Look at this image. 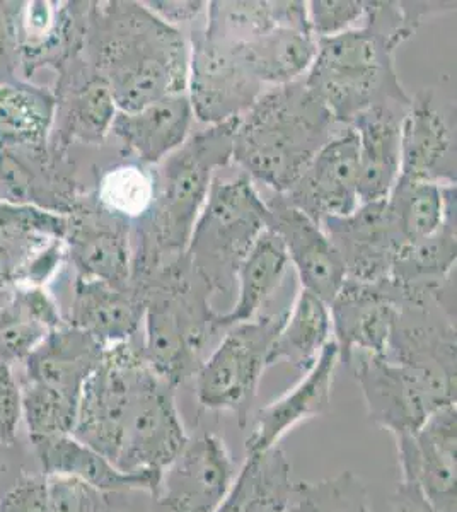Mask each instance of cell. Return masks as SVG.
I'll return each mask as SVG.
<instances>
[{
    "mask_svg": "<svg viewBox=\"0 0 457 512\" xmlns=\"http://www.w3.org/2000/svg\"><path fill=\"white\" fill-rule=\"evenodd\" d=\"M72 436L123 473L157 475L190 436L176 388L145 361L140 337L106 347L84 384Z\"/></svg>",
    "mask_w": 457,
    "mask_h": 512,
    "instance_id": "obj_1",
    "label": "cell"
},
{
    "mask_svg": "<svg viewBox=\"0 0 457 512\" xmlns=\"http://www.w3.org/2000/svg\"><path fill=\"white\" fill-rule=\"evenodd\" d=\"M82 59L105 79L125 113L188 89L190 45L144 2H89Z\"/></svg>",
    "mask_w": 457,
    "mask_h": 512,
    "instance_id": "obj_2",
    "label": "cell"
},
{
    "mask_svg": "<svg viewBox=\"0 0 457 512\" xmlns=\"http://www.w3.org/2000/svg\"><path fill=\"white\" fill-rule=\"evenodd\" d=\"M429 9L417 2H367L364 24L316 40V57L306 82L336 125L384 101L410 103L394 69V50L410 38Z\"/></svg>",
    "mask_w": 457,
    "mask_h": 512,
    "instance_id": "obj_3",
    "label": "cell"
},
{
    "mask_svg": "<svg viewBox=\"0 0 457 512\" xmlns=\"http://www.w3.org/2000/svg\"><path fill=\"white\" fill-rule=\"evenodd\" d=\"M239 118L190 135L154 171V200L132 224V280L185 258L215 171L232 161Z\"/></svg>",
    "mask_w": 457,
    "mask_h": 512,
    "instance_id": "obj_4",
    "label": "cell"
},
{
    "mask_svg": "<svg viewBox=\"0 0 457 512\" xmlns=\"http://www.w3.org/2000/svg\"><path fill=\"white\" fill-rule=\"evenodd\" d=\"M335 125L330 110L302 79L275 86L239 117L232 159L282 195L335 137Z\"/></svg>",
    "mask_w": 457,
    "mask_h": 512,
    "instance_id": "obj_5",
    "label": "cell"
},
{
    "mask_svg": "<svg viewBox=\"0 0 457 512\" xmlns=\"http://www.w3.org/2000/svg\"><path fill=\"white\" fill-rule=\"evenodd\" d=\"M130 286L147 301L140 333L145 361L178 390L195 378L210 340L219 332L212 292L191 270L186 256Z\"/></svg>",
    "mask_w": 457,
    "mask_h": 512,
    "instance_id": "obj_6",
    "label": "cell"
},
{
    "mask_svg": "<svg viewBox=\"0 0 457 512\" xmlns=\"http://www.w3.org/2000/svg\"><path fill=\"white\" fill-rule=\"evenodd\" d=\"M268 207L249 176L214 178L193 227L186 262L209 291L229 294L256 239L267 227Z\"/></svg>",
    "mask_w": 457,
    "mask_h": 512,
    "instance_id": "obj_7",
    "label": "cell"
},
{
    "mask_svg": "<svg viewBox=\"0 0 457 512\" xmlns=\"http://www.w3.org/2000/svg\"><path fill=\"white\" fill-rule=\"evenodd\" d=\"M285 313L256 316L255 320L227 328L193 378L197 402L203 410L232 414L241 429L246 427L261 376L268 367V352Z\"/></svg>",
    "mask_w": 457,
    "mask_h": 512,
    "instance_id": "obj_8",
    "label": "cell"
},
{
    "mask_svg": "<svg viewBox=\"0 0 457 512\" xmlns=\"http://www.w3.org/2000/svg\"><path fill=\"white\" fill-rule=\"evenodd\" d=\"M188 99L193 117L220 125L243 117L263 94L238 41L197 31L191 35Z\"/></svg>",
    "mask_w": 457,
    "mask_h": 512,
    "instance_id": "obj_9",
    "label": "cell"
},
{
    "mask_svg": "<svg viewBox=\"0 0 457 512\" xmlns=\"http://www.w3.org/2000/svg\"><path fill=\"white\" fill-rule=\"evenodd\" d=\"M236 475V463L219 434L190 437L157 475L149 490V512H215Z\"/></svg>",
    "mask_w": 457,
    "mask_h": 512,
    "instance_id": "obj_10",
    "label": "cell"
},
{
    "mask_svg": "<svg viewBox=\"0 0 457 512\" xmlns=\"http://www.w3.org/2000/svg\"><path fill=\"white\" fill-rule=\"evenodd\" d=\"M67 216L0 202V289L48 287L65 267Z\"/></svg>",
    "mask_w": 457,
    "mask_h": 512,
    "instance_id": "obj_11",
    "label": "cell"
},
{
    "mask_svg": "<svg viewBox=\"0 0 457 512\" xmlns=\"http://www.w3.org/2000/svg\"><path fill=\"white\" fill-rule=\"evenodd\" d=\"M89 2H12L19 77L31 81L38 70L55 74L81 57Z\"/></svg>",
    "mask_w": 457,
    "mask_h": 512,
    "instance_id": "obj_12",
    "label": "cell"
},
{
    "mask_svg": "<svg viewBox=\"0 0 457 512\" xmlns=\"http://www.w3.org/2000/svg\"><path fill=\"white\" fill-rule=\"evenodd\" d=\"M64 246L65 265L77 277L130 286L132 222L103 209L91 193H84L67 216Z\"/></svg>",
    "mask_w": 457,
    "mask_h": 512,
    "instance_id": "obj_13",
    "label": "cell"
},
{
    "mask_svg": "<svg viewBox=\"0 0 457 512\" xmlns=\"http://www.w3.org/2000/svg\"><path fill=\"white\" fill-rule=\"evenodd\" d=\"M345 364L359 383L369 419L393 437L417 432L444 408L415 374L386 355L352 354Z\"/></svg>",
    "mask_w": 457,
    "mask_h": 512,
    "instance_id": "obj_14",
    "label": "cell"
},
{
    "mask_svg": "<svg viewBox=\"0 0 457 512\" xmlns=\"http://www.w3.org/2000/svg\"><path fill=\"white\" fill-rule=\"evenodd\" d=\"M52 91L55 120L48 144L60 152L76 144L101 146L118 113L105 79L81 55L58 70Z\"/></svg>",
    "mask_w": 457,
    "mask_h": 512,
    "instance_id": "obj_15",
    "label": "cell"
},
{
    "mask_svg": "<svg viewBox=\"0 0 457 512\" xmlns=\"http://www.w3.org/2000/svg\"><path fill=\"white\" fill-rule=\"evenodd\" d=\"M82 192L70 152L50 144L35 149H0V202L31 205L69 216Z\"/></svg>",
    "mask_w": 457,
    "mask_h": 512,
    "instance_id": "obj_16",
    "label": "cell"
},
{
    "mask_svg": "<svg viewBox=\"0 0 457 512\" xmlns=\"http://www.w3.org/2000/svg\"><path fill=\"white\" fill-rule=\"evenodd\" d=\"M319 226L342 258L347 279L355 282L388 280L406 245L386 200L359 205L350 216L324 219Z\"/></svg>",
    "mask_w": 457,
    "mask_h": 512,
    "instance_id": "obj_17",
    "label": "cell"
},
{
    "mask_svg": "<svg viewBox=\"0 0 457 512\" xmlns=\"http://www.w3.org/2000/svg\"><path fill=\"white\" fill-rule=\"evenodd\" d=\"M359 137L352 127L333 139L307 164L299 180L282 193L292 207L316 224L347 217L359 207Z\"/></svg>",
    "mask_w": 457,
    "mask_h": 512,
    "instance_id": "obj_18",
    "label": "cell"
},
{
    "mask_svg": "<svg viewBox=\"0 0 457 512\" xmlns=\"http://www.w3.org/2000/svg\"><path fill=\"white\" fill-rule=\"evenodd\" d=\"M456 169V108L422 89L403 118L400 176L456 185Z\"/></svg>",
    "mask_w": 457,
    "mask_h": 512,
    "instance_id": "obj_19",
    "label": "cell"
},
{
    "mask_svg": "<svg viewBox=\"0 0 457 512\" xmlns=\"http://www.w3.org/2000/svg\"><path fill=\"white\" fill-rule=\"evenodd\" d=\"M401 301L403 292L389 279L374 284L345 280L330 304L340 361L347 362L352 354H388Z\"/></svg>",
    "mask_w": 457,
    "mask_h": 512,
    "instance_id": "obj_20",
    "label": "cell"
},
{
    "mask_svg": "<svg viewBox=\"0 0 457 512\" xmlns=\"http://www.w3.org/2000/svg\"><path fill=\"white\" fill-rule=\"evenodd\" d=\"M400 477L411 478L440 512H457V407L440 408L413 434L394 437Z\"/></svg>",
    "mask_w": 457,
    "mask_h": 512,
    "instance_id": "obj_21",
    "label": "cell"
},
{
    "mask_svg": "<svg viewBox=\"0 0 457 512\" xmlns=\"http://www.w3.org/2000/svg\"><path fill=\"white\" fill-rule=\"evenodd\" d=\"M267 227L284 243L289 262L296 267L302 289L330 306L347 280L335 246L319 224L275 193L267 202Z\"/></svg>",
    "mask_w": 457,
    "mask_h": 512,
    "instance_id": "obj_22",
    "label": "cell"
},
{
    "mask_svg": "<svg viewBox=\"0 0 457 512\" xmlns=\"http://www.w3.org/2000/svg\"><path fill=\"white\" fill-rule=\"evenodd\" d=\"M338 362L340 352L335 340H331L319 354L318 361L292 390L256 412L251 434L244 443L246 454L265 453L277 448L297 425L328 414Z\"/></svg>",
    "mask_w": 457,
    "mask_h": 512,
    "instance_id": "obj_23",
    "label": "cell"
},
{
    "mask_svg": "<svg viewBox=\"0 0 457 512\" xmlns=\"http://www.w3.org/2000/svg\"><path fill=\"white\" fill-rule=\"evenodd\" d=\"M145 304L144 294L132 286L115 287L76 275L64 320L89 333L106 349L140 337Z\"/></svg>",
    "mask_w": 457,
    "mask_h": 512,
    "instance_id": "obj_24",
    "label": "cell"
},
{
    "mask_svg": "<svg viewBox=\"0 0 457 512\" xmlns=\"http://www.w3.org/2000/svg\"><path fill=\"white\" fill-rule=\"evenodd\" d=\"M410 103L384 101L350 125L359 137L360 205L386 200L400 178L401 128Z\"/></svg>",
    "mask_w": 457,
    "mask_h": 512,
    "instance_id": "obj_25",
    "label": "cell"
},
{
    "mask_svg": "<svg viewBox=\"0 0 457 512\" xmlns=\"http://www.w3.org/2000/svg\"><path fill=\"white\" fill-rule=\"evenodd\" d=\"M105 347L84 330L64 323L43 338L24 359L23 378L79 403L84 384L94 373Z\"/></svg>",
    "mask_w": 457,
    "mask_h": 512,
    "instance_id": "obj_26",
    "label": "cell"
},
{
    "mask_svg": "<svg viewBox=\"0 0 457 512\" xmlns=\"http://www.w3.org/2000/svg\"><path fill=\"white\" fill-rule=\"evenodd\" d=\"M188 94L159 99L142 110L116 113L110 134L144 166H157L185 144L193 123Z\"/></svg>",
    "mask_w": 457,
    "mask_h": 512,
    "instance_id": "obj_27",
    "label": "cell"
},
{
    "mask_svg": "<svg viewBox=\"0 0 457 512\" xmlns=\"http://www.w3.org/2000/svg\"><path fill=\"white\" fill-rule=\"evenodd\" d=\"M64 323L57 297L48 287L0 289V362L12 367L21 364L48 333Z\"/></svg>",
    "mask_w": 457,
    "mask_h": 512,
    "instance_id": "obj_28",
    "label": "cell"
},
{
    "mask_svg": "<svg viewBox=\"0 0 457 512\" xmlns=\"http://www.w3.org/2000/svg\"><path fill=\"white\" fill-rule=\"evenodd\" d=\"M36 465L47 477L76 478L94 489L111 494L147 492L152 489L151 478L130 475L116 468L103 454L77 441L72 434L29 441Z\"/></svg>",
    "mask_w": 457,
    "mask_h": 512,
    "instance_id": "obj_29",
    "label": "cell"
},
{
    "mask_svg": "<svg viewBox=\"0 0 457 512\" xmlns=\"http://www.w3.org/2000/svg\"><path fill=\"white\" fill-rule=\"evenodd\" d=\"M55 120V94L21 77L0 76V149L48 146Z\"/></svg>",
    "mask_w": 457,
    "mask_h": 512,
    "instance_id": "obj_30",
    "label": "cell"
},
{
    "mask_svg": "<svg viewBox=\"0 0 457 512\" xmlns=\"http://www.w3.org/2000/svg\"><path fill=\"white\" fill-rule=\"evenodd\" d=\"M292 466L282 449L246 454L226 499L215 512H280L294 502Z\"/></svg>",
    "mask_w": 457,
    "mask_h": 512,
    "instance_id": "obj_31",
    "label": "cell"
},
{
    "mask_svg": "<svg viewBox=\"0 0 457 512\" xmlns=\"http://www.w3.org/2000/svg\"><path fill=\"white\" fill-rule=\"evenodd\" d=\"M456 204L446 221L429 238L401 248L394 260L389 280L403 292H439L452 282L456 270Z\"/></svg>",
    "mask_w": 457,
    "mask_h": 512,
    "instance_id": "obj_32",
    "label": "cell"
},
{
    "mask_svg": "<svg viewBox=\"0 0 457 512\" xmlns=\"http://www.w3.org/2000/svg\"><path fill=\"white\" fill-rule=\"evenodd\" d=\"M289 263L284 243L272 229L265 227V231L258 236L255 245L239 267L238 301L231 311L222 315L217 313L219 330H227L238 323L255 320L261 306L267 303L280 286Z\"/></svg>",
    "mask_w": 457,
    "mask_h": 512,
    "instance_id": "obj_33",
    "label": "cell"
},
{
    "mask_svg": "<svg viewBox=\"0 0 457 512\" xmlns=\"http://www.w3.org/2000/svg\"><path fill=\"white\" fill-rule=\"evenodd\" d=\"M238 43L261 84L284 86L299 81L316 57V38L311 30L290 24Z\"/></svg>",
    "mask_w": 457,
    "mask_h": 512,
    "instance_id": "obj_34",
    "label": "cell"
},
{
    "mask_svg": "<svg viewBox=\"0 0 457 512\" xmlns=\"http://www.w3.org/2000/svg\"><path fill=\"white\" fill-rule=\"evenodd\" d=\"M331 335L330 306L313 292L302 289L294 306L285 313L284 323L273 340L268 366L285 361L306 373L333 340Z\"/></svg>",
    "mask_w": 457,
    "mask_h": 512,
    "instance_id": "obj_35",
    "label": "cell"
},
{
    "mask_svg": "<svg viewBox=\"0 0 457 512\" xmlns=\"http://www.w3.org/2000/svg\"><path fill=\"white\" fill-rule=\"evenodd\" d=\"M284 24L311 30L307 2H210L203 31L227 40L244 41Z\"/></svg>",
    "mask_w": 457,
    "mask_h": 512,
    "instance_id": "obj_36",
    "label": "cell"
},
{
    "mask_svg": "<svg viewBox=\"0 0 457 512\" xmlns=\"http://www.w3.org/2000/svg\"><path fill=\"white\" fill-rule=\"evenodd\" d=\"M386 202L408 245L439 231L447 212L456 204V185L400 176Z\"/></svg>",
    "mask_w": 457,
    "mask_h": 512,
    "instance_id": "obj_37",
    "label": "cell"
},
{
    "mask_svg": "<svg viewBox=\"0 0 457 512\" xmlns=\"http://www.w3.org/2000/svg\"><path fill=\"white\" fill-rule=\"evenodd\" d=\"M103 209L134 224L154 200V171L144 164H118L106 169L91 192Z\"/></svg>",
    "mask_w": 457,
    "mask_h": 512,
    "instance_id": "obj_38",
    "label": "cell"
},
{
    "mask_svg": "<svg viewBox=\"0 0 457 512\" xmlns=\"http://www.w3.org/2000/svg\"><path fill=\"white\" fill-rule=\"evenodd\" d=\"M19 386L28 441L72 434L79 403L26 379H19Z\"/></svg>",
    "mask_w": 457,
    "mask_h": 512,
    "instance_id": "obj_39",
    "label": "cell"
},
{
    "mask_svg": "<svg viewBox=\"0 0 457 512\" xmlns=\"http://www.w3.org/2000/svg\"><path fill=\"white\" fill-rule=\"evenodd\" d=\"M294 502L304 512H372L367 485L350 470L318 482L296 483Z\"/></svg>",
    "mask_w": 457,
    "mask_h": 512,
    "instance_id": "obj_40",
    "label": "cell"
},
{
    "mask_svg": "<svg viewBox=\"0 0 457 512\" xmlns=\"http://www.w3.org/2000/svg\"><path fill=\"white\" fill-rule=\"evenodd\" d=\"M48 512H123L128 494H111L70 477H47Z\"/></svg>",
    "mask_w": 457,
    "mask_h": 512,
    "instance_id": "obj_41",
    "label": "cell"
},
{
    "mask_svg": "<svg viewBox=\"0 0 457 512\" xmlns=\"http://www.w3.org/2000/svg\"><path fill=\"white\" fill-rule=\"evenodd\" d=\"M367 2L362 0H313L307 2V19L314 38H328L355 28L364 19Z\"/></svg>",
    "mask_w": 457,
    "mask_h": 512,
    "instance_id": "obj_42",
    "label": "cell"
},
{
    "mask_svg": "<svg viewBox=\"0 0 457 512\" xmlns=\"http://www.w3.org/2000/svg\"><path fill=\"white\" fill-rule=\"evenodd\" d=\"M21 412V386L9 364L0 362V444L19 439Z\"/></svg>",
    "mask_w": 457,
    "mask_h": 512,
    "instance_id": "obj_43",
    "label": "cell"
},
{
    "mask_svg": "<svg viewBox=\"0 0 457 512\" xmlns=\"http://www.w3.org/2000/svg\"><path fill=\"white\" fill-rule=\"evenodd\" d=\"M0 512H48L47 475L29 472L0 499Z\"/></svg>",
    "mask_w": 457,
    "mask_h": 512,
    "instance_id": "obj_44",
    "label": "cell"
},
{
    "mask_svg": "<svg viewBox=\"0 0 457 512\" xmlns=\"http://www.w3.org/2000/svg\"><path fill=\"white\" fill-rule=\"evenodd\" d=\"M29 454L21 443L0 444V499L21 480L23 475L29 473L26 460Z\"/></svg>",
    "mask_w": 457,
    "mask_h": 512,
    "instance_id": "obj_45",
    "label": "cell"
},
{
    "mask_svg": "<svg viewBox=\"0 0 457 512\" xmlns=\"http://www.w3.org/2000/svg\"><path fill=\"white\" fill-rule=\"evenodd\" d=\"M0 76L19 77L18 50L12 24V2L0 0Z\"/></svg>",
    "mask_w": 457,
    "mask_h": 512,
    "instance_id": "obj_46",
    "label": "cell"
},
{
    "mask_svg": "<svg viewBox=\"0 0 457 512\" xmlns=\"http://www.w3.org/2000/svg\"><path fill=\"white\" fill-rule=\"evenodd\" d=\"M145 7L157 16V18L174 26L180 23H190L193 19L198 18L205 9H207V2H195V0H154V2H144Z\"/></svg>",
    "mask_w": 457,
    "mask_h": 512,
    "instance_id": "obj_47",
    "label": "cell"
},
{
    "mask_svg": "<svg viewBox=\"0 0 457 512\" xmlns=\"http://www.w3.org/2000/svg\"><path fill=\"white\" fill-rule=\"evenodd\" d=\"M391 512H440L432 502L423 494L415 480L400 477L393 499H391Z\"/></svg>",
    "mask_w": 457,
    "mask_h": 512,
    "instance_id": "obj_48",
    "label": "cell"
},
{
    "mask_svg": "<svg viewBox=\"0 0 457 512\" xmlns=\"http://www.w3.org/2000/svg\"><path fill=\"white\" fill-rule=\"evenodd\" d=\"M280 512H304L302 511L301 507L297 506L296 502H292L287 509H284V511Z\"/></svg>",
    "mask_w": 457,
    "mask_h": 512,
    "instance_id": "obj_49",
    "label": "cell"
}]
</instances>
